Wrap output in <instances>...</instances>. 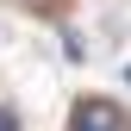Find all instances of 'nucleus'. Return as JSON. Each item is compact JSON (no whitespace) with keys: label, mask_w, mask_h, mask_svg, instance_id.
I'll return each mask as SVG.
<instances>
[{"label":"nucleus","mask_w":131,"mask_h":131,"mask_svg":"<svg viewBox=\"0 0 131 131\" xmlns=\"http://www.w3.org/2000/svg\"><path fill=\"white\" fill-rule=\"evenodd\" d=\"M0 131H19V119H13V112H6V106H0Z\"/></svg>","instance_id":"obj_2"},{"label":"nucleus","mask_w":131,"mask_h":131,"mask_svg":"<svg viewBox=\"0 0 131 131\" xmlns=\"http://www.w3.org/2000/svg\"><path fill=\"white\" fill-rule=\"evenodd\" d=\"M69 131H131V119H125L112 100H75Z\"/></svg>","instance_id":"obj_1"}]
</instances>
